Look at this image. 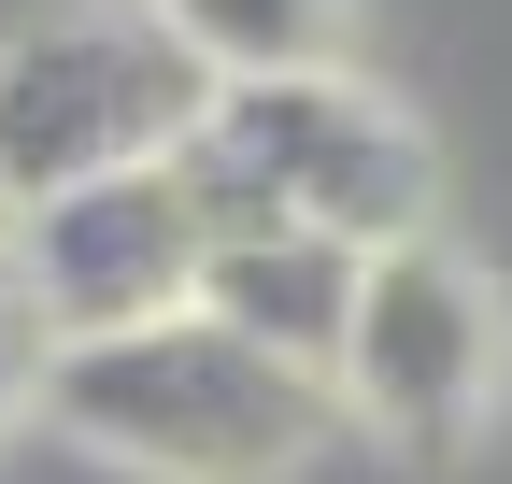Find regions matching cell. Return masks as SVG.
Segmentation results:
<instances>
[{"instance_id": "6da1fadb", "label": "cell", "mask_w": 512, "mask_h": 484, "mask_svg": "<svg viewBox=\"0 0 512 484\" xmlns=\"http://www.w3.org/2000/svg\"><path fill=\"white\" fill-rule=\"evenodd\" d=\"M43 413L86 456L157 470V484H285L313 442L342 428V399L313 371L228 342L214 314H157L128 342H57L43 356Z\"/></svg>"}, {"instance_id": "7a4b0ae2", "label": "cell", "mask_w": 512, "mask_h": 484, "mask_svg": "<svg viewBox=\"0 0 512 484\" xmlns=\"http://www.w3.org/2000/svg\"><path fill=\"white\" fill-rule=\"evenodd\" d=\"M200 228H313L342 257H384V242H427V129L399 100H370L356 72H299V86H214L200 143L171 157Z\"/></svg>"}, {"instance_id": "3957f363", "label": "cell", "mask_w": 512, "mask_h": 484, "mask_svg": "<svg viewBox=\"0 0 512 484\" xmlns=\"http://www.w3.org/2000/svg\"><path fill=\"white\" fill-rule=\"evenodd\" d=\"M214 114V72L157 29V0H72L0 43V200H72L114 171H171Z\"/></svg>"}, {"instance_id": "277c9868", "label": "cell", "mask_w": 512, "mask_h": 484, "mask_svg": "<svg viewBox=\"0 0 512 484\" xmlns=\"http://www.w3.org/2000/svg\"><path fill=\"white\" fill-rule=\"evenodd\" d=\"M498 356H512L498 285L427 228V242H384V257L356 271V328H342L328 399L370 442H399V456H456L484 428V399H498Z\"/></svg>"}, {"instance_id": "5b68a950", "label": "cell", "mask_w": 512, "mask_h": 484, "mask_svg": "<svg viewBox=\"0 0 512 484\" xmlns=\"http://www.w3.org/2000/svg\"><path fill=\"white\" fill-rule=\"evenodd\" d=\"M200 257H214V228L185 200V171H114V186L29 200L0 242V285L29 299L43 342H128L157 314H200Z\"/></svg>"}, {"instance_id": "8992f818", "label": "cell", "mask_w": 512, "mask_h": 484, "mask_svg": "<svg viewBox=\"0 0 512 484\" xmlns=\"http://www.w3.org/2000/svg\"><path fill=\"white\" fill-rule=\"evenodd\" d=\"M356 271L370 257H342V242H313V228H228L200 257V314L228 342H256V356H285V371L328 385L342 328H356Z\"/></svg>"}, {"instance_id": "52a82bcc", "label": "cell", "mask_w": 512, "mask_h": 484, "mask_svg": "<svg viewBox=\"0 0 512 484\" xmlns=\"http://www.w3.org/2000/svg\"><path fill=\"white\" fill-rule=\"evenodd\" d=\"M157 29L214 86H299V72H342L356 0H157Z\"/></svg>"}, {"instance_id": "ba28073f", "label": "cell", "mask_w": 512, "mask_h": 484, "mask_svg": "<svg viewBox=\"0 0 512 484\" xmlns=\"http://www.w3.org/2000/svg\"><path fill=\"white\" fill-rule=\"evenodd\" d=\"M43 356H57V342L29 328V299L0 285V428H15V413H43Z\"/></svg>"}, {"instance_id": "9c48e42d", "label": "cell", "mask_w": 512, "mask_h": 484, "mask_svg": "<svg viewBox=\"0 0 512 484\" xmlns=\"http://www.w3.org/2000/svg\"><path fill=\"white\" fill-rule=\"evenodd\" d=\"M0 242H15V200H0Z\"/></svg>"}]
</instances>
